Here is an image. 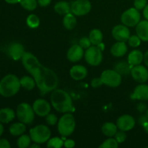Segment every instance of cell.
I'll return each mask as SVG.
<instances>
[{
	"instance_id": "obj_1",
	"label": "cell",
	"mask_w": 148,
	"mask_h": 148,
	"mask_svg": "<svg viewBox=\"0 0 148 148\" xmlns=\"http://www.w3.org/2000/svg\"><path fill=\"white\" fill-rule=\"evenodd\" d=\"M25 69L33 76L36 85L43 94L51 92L59 85L57 75L52 69L42 65L36 56L30 52H25L22 57Z\"/></svg>"
},
{
	"instance_id": "obj_2",
	"label": "cell",
	"mask_w": 148,
	"mask_h": 148,
	"mask_svg": "<svg viewBox=\"0 0 148 148\" xmlns=\"http://www.w3.org/2000/svg\"><path fill=\"white\" fill-rule=\"evenodd\" d=\"M50 99L52 106L58 112H72L74 110L72 98L65 90L61 89L53 90Z\"/></svg>"
},
{
	"instance_id": "obj_3",
	"label": "cell",
	"mask_w": 148,
	"mask_h": 148,
	"mask_svg": "<svg viewBox=\"0 0 148 148\" xmlns=\"http://www.w3.org/2000/svg\"><path fill=\"white\" fill-rule=\"evenodd\" d=\"M20 87V79L16 75L9 74L0 80V95L4 98H11L19 92Z\"/></svg>"
},
{
	"instance_id": "obj_4",
	"label": "cell",
	"mask_w": 148,
	"mask_h": 148,
	"mask_svg": "<svg viewBox=\"0 0 148 148\" xmlns=\"http://www.w3.org/2000/svg\"><path fill=\"white\" fill-rule=\"evenodd\" d=\"M76 127V122L74 116L67 112L64 114L58 121L57 129L59 133L63 137H67L74 132Z\"/></svg>"
},
{
	"instance_id": "obj_5",
	"label": "cell",
	"mask_w": 148,
	"mask_h": 148,
	"mask_svg": "<svg viewBox=\"0 0 148 148\" xmlns=\"http://www.w3.org/2000/svg\"><path fill=\"white\" fill-rule=\"evenodd\" d=\"M30 136L31 140L38 144H44L47 143L51 136L50 129L46 125L40 124L30 129Z\"/></svg>"
},
{
	"instance_id": "obj_6",
	"label": "cell",
	"mask_w": 148,
	"mask_h": 148,
	"mask_svg": "<svg viewBox=\"0 0 148 148\" xmlns=\"http://www.w3.org/2000/svg\"><path fill=\"white\" fill-rule=\"evenodd\" d=\"M17 119L19 121L25 124H31L35 119V111L33 106L29 105L27 103H22L17 107Z\"/></svg>"
},
{
	"instance_id": "obj_7",
	"label": "cell",
	"mask_w": 148,
	"mask_h": 148,
	"mask_svg": "<svg viewBox=\"0 0 148 148\" xmlns=\"http://www.w3.org/2000/svg\"><path fill=\"white\" fill-rule=\"evenodd\" d=\"M101 78L104 85L111 88H116L121 83V75L114 69H106L101 75Z\"/></svg>"
},
{
	"instance_id": "obj_8",
	"label": "cell",
	"mask_w": 148,
	"mask_h": 148,
	"mask_svg": "<svg viewBox=\"0 0 148 148\" xmlns=\"http://www.w3.org/2000/svg\"><path fill=\"white\" fill-rule=\"evenodd\" d=\"M141 16L138 10L135 7L130 8L123 12L121 16V21L127 27H134L140 22Z\"/></svg>"
},
{
	"instance_id": "obj_9",
	"label": "cell",
	"mask_w": 148,
	"mask_h": 148,
	"mask_svg": "<svg viewBox=\"0 0 148 148\" xmlns=\"http://www.w3.org/2000/svg\"><path fill=\"white\" fill-rule=\"evenodd\" d=\"M85 59L87 63L91 66H98L102 62L103 54L101 49L98 46H92L86 49Z\"/></svg>"
},
{
	"instance_id": "obj_10",
	"label": "cell",
	"mask_w": 148,
	"mask_h": 148,
	"mask_svg": "<svg viewBox=\"0 0 148 148\" xmlns=\"http://www.w3.org/2000/svg\"><path fill=\"white\" fill-rule=\"evenodd\" d=\"M91 7L89 0H76L71 4V12L76 16H84L90 12Z\"/></svg>"
},
{
	"instance_id": "obj_11",
	"label": "cell",
	"mask_w": 148,
	"mask_h": 148,
	"mask_svg": "<svg viewBox=\"0 0 148 148\" xmlns=\"http://www.w3.org/2000/svg\"><path fill=\"white\" fill-rule=\"evenodd\" d=\"M33 108L35 114L41 117H45L50 114L51 107L50 103L44 99H37L33 104Z\"/></svg>"
},
{
	"instance_id": "obj_12",
	"label": "cell",
	"mask_w": 148,
	"mask_h": 148,
	"mask_svg": "<svg viewBox=\"0 0 148 148\" xmlns=\"http://www.w3.org/2000/svg\"><path fill=\"white\" fill-rule=\"evenodd\" d=\"M131 75L133 79L139 83H145L148 80V70L143 65L139 64L132 66Z\"/></svg>"
},
{
	"instance_id": "obj_13",
	"label": "cell",
	"mask_w": 148,
	"mask_h": 148,
	"mask_svg": "<svg viewBox=\"0 0 148 148\" xmlns=\"http://www.w3.org/2000/svg\"><path fill=\"white\" fill-rule=\"evenodd\" d=\"M112 36L117 41L127 42L130 37V31L127 26L124 25H117L113 28Z\"/></svg>"
},
{
	"instance_id": "obj_14",
	"label": "cell",
	"mask_w": 148,
	"mask_h": 148,
	"mask_svg": "<svg viewBox=\"0 0 148 148\" xmlns=\"http://www.w3.org/2000/svg\"><path fill=\"white\" fill-rule=\"evenodd\" d=\"M116 125L119 130L124 132L130 131L135 126V120L132 116L125 114L119 117L116 121Z\"/></svg>"
},
{
	"instance_id": "obj_15",
	"label": "cell",
	"mask_w": 148,
	"mask_h": 148,
	"mask_svg": "<svg viewBox=\"0 0 148 148\" xmlns=\"http://www.w3.org/2000/svg\"><path fill=\"white\" fill-rule=\"evenodd\" d=\"M25 53L24 46L20 43L14 42L12 43L8 47V54L14 60H19L22 59Z\"/></svg>"
},
{
	"instance_id": "obj_16",
	"label": "cell",
	"mask_w": 148,
	"mask_h": 148,
	"mask_svg": "<svg viewBox=\"0 0 148 148\" xmlns=\"http://www.w3.org/2000/svg\"><path fill=\"white\" fill-rule=\"evenodd\" d=\"M84 56L83 49L79 45H73L68 50L66 53L67 59L71 62H77Z\"/></svg>"
},
{
	"instance_id": "obj_17",
	"label": "cell",
	"mask_w": 148,
	"mask_h": 148,
	"mask_svg": "<svg viewBox=\"0 0 148 148\" xmlns=\"http://www.w3.org/2000/svg\"><path fill=\"white\" fill-rule=\"evenodd\" d=\"M132 98L139 101H148V85H139L134 88Z\"/></svg>"
},
{
	"instance_id": "obj_18",
	"label": "cell",
	"mask_w": 148,
	"mask_h": 148,
	"mask_svg": "<svg viewBox=\"0 0 148 148\" xmlns=\"http://www.w3.org/2000/svg\"><path fill=\"white\" fill-rule=\"evenodd\" d=\"M69 74L71 77L75 80H82L88 75V70L82 65H75L71 68Z\"/></svg>"
},
{
	"instance_id": "obj_19",
	"label": "cell",
	"mask_w": 148,
	"mask_h": 148,
	"mask_svg": "<svg viewBox=\"0 0 148 148\" xmlns=\"http://www.w3.org/2000/svg\"><path fill=\"white\" fill-rule=\"evenodd\" d=\"M128 47L126 42L117 41L111 48V54L116 57H121L127 53Z\"/></svg>"
},
{
	"instance_id": "obj_20",
	"label": "cell",
	"mask_w": 148,
	"mask_h": 148,
	"mask_svg": "<svg viewBox=\"0 0 148 148\" xmlns=\"http://www.w3.org/2000/svg\"><path fill=\"white\" fill-rule=\"evenodd\" d=\"M136 33L141 40L148 41V20L140 21L136 25Z\"/></svg>"
},
{
	"instance_id": "obj_21",
	"label": "cell",
	"mask_w": 148,
	"mask_h": 148,
	"mask_svg": "<svg viewBox=\"0 0 148 148\" xmlns=\"http://www.w3.org/2000/svg\"><path fill=\"white\" fill-rule=\"evenodd\" d=\"M144 60V54L140 50H133L130 53L127 62L132 66L140 64Z\"/></svg>"
},
{
	"instance_id": "obj_22",
	"label": "cell",
	"mask_w": 148,
	"mask_h": 148,
	"mask_svg": "<svg viewBox=\"0 0 148 148\" xmlns=\"http://www.w3.org/2000/svg\"><path fill=\"white\" fill-rule=\"evenodd\" d=\"M15 117V113L12 108H4L0 109V122L8 124Z\"/></svg>"
},
{
	"instance_id": "obj_23",
	"label": "cell",
	"mask_w": 148,
	"mask_h": 148,
	"mask_svg": "<svg viewBox=\"0 0 148 148\" xmlns=\"http://www.w3.org/2000/svg\"><path fill=\"white\" fill-rule=\"evenodd\" d=\"M132 68V66L128 62L121 61L116 64L114 66V70L119 72L121 75H128L129 74H131Z\"/></svg>"
},
{
	"instance_id": "obj_24",
	"label": "cell",
	"mask_w": 148,
	"mask_h": 148,
	"mask_svg": "<svg viewBox=\"0 0 148 148\" xmlns=\"http://www.w3.org/2000/svg\"><path fill=\"white\" fill-rule=\"evenodd\" d=\"M117 130H118V127H117L116 124L112 122L104 123L101 127V131H102L103 134L108 137L115 136L116 133L118 132Z\"/></svg>"
},
{
	"instance_id": "obj_25",
	"label": "cell",
	"mask_w": 148,
	"mask_h": 148,
	"mask_svg": "<svg viewBox=\"0 0 148 148\" xmlns=\"http://www.w3.org/2000/svg\"><path fill=\"white\" fill-rule=\"evenodd\" d=\"M25 124L21 122V121L12 124L9 129L10 133L14 137H18V136L22 135L26 131V126Z\"/></svg>"
},
{
	"instance_id": "obj_26",
	"label": "cell",
	"mask_w": 148,
	"mask_h": 148,
	"mask_svg": "<svg viewBox=\"0 0 148 148\" xmlns=\"http://www.w3.org/2000/svg\"><path fill=\"white\" fill-rule=\"evenodd\" d=\"M89 38L90 40L91 43L93 46H99L102 43L103 35L102 32L98 29H93L90 31L89 35Z\"/></svg>"
},
{
	"instance_id": "obj_27",
	"label": "cell",
	"mask_w": 148,
	"mask_h": 148,
	"mask_svg": "<svg viewBox=\"0 0 148 148\" xmlns=\"http://www.w3.org/2000/svg\"><path fill=\"white\" fill-rule=\"evenodd\" d=\"M63 25L67 30H72L75 28L77 25V20L75 14L70 12L65 14L63 18Z\"/></svg>"
},
{
	"instance_id": "obj_28",
	"label": "cell",
	"mask_w": 148,
	"mask_h": 148,
	"mask_svg": "<svg viewBox=\"0 0 148 148\" xmlns=\"http://www.w3.org/2000/svg\"><path fill=\"white\" fill-rule=\"evenodd\" d=\"M54 10L56 13L61 15H65L71 12V6L66 1H61L54 5Z\"/></svg>"
},
{
	"instance_id": "obj_29",
	"label": "cell",
	"mask_w": 148,
	"mask_h": 148,
	"mask_svg": "<svg viewBox=\"0 0 148 148\" xmlns=\"http://www.w3.org/2000/svg\"><path fill=\"white\" fill-rule=\"evenodd\" d=\"M20 82L21 87L27 90H32L36 85L34 78L29 76H23L20 79Z\"/></svg>"
},
{
	"instance_id": "obj_30",
	"label": "cell",
	"mask_w": 148,
	"mask_h": 148,
	"mask_svg": "<svg viewBox=\"0 0 148 148\" xmlns=\"http://www.w3.org/2000/svg\"><path fill=\"white\" fill-rule=\"evenodd\" d=\"M31 140L30 136L27 135V134H22L17 140V145L20 148H27L30 147Z\"/></svg>"
},
{
	"instance_id": "obj_31",
	"label": "cell",
	"mask_w": 148,
	"mask_h": 148,
	"mask_svg": "<svg viewBox=\"0 0 148 148\" xmlns=\"http://www.w3.org/2000/svg\"><path fill=\"white\" fill-rule=\"evenodd\" d=\"M26 23L30 28H37L40 25V18L36 14H31L26 19Z\"/></svg>"
},
{
	"instance_id": "obj_32",
	"label": "cell",
	"mask_w": 148,
	"mask_h": 148,
	"mask_svg": "<svg viewBox=\"0 0 148 148\" xmlns=\"http://www.w3.org/2000/svg\"><path fill=\"white\" fill-rule=\"evenodd\" d=\"M20 4L25 10L33 11L38 5L37 0H20Z\"/></svg>"
},
{
	"instance_id": "obj_33",
	"label": "cell",
	"mask_w": 148,
	"mask_h": 148,
	"mask_svg": "<svg viewBox=\"0 0 148 148\" xmlns=\"http://www.w3.org/2000/svg\"><path fill=\"white\" fill-rule=\"evenodd\" d=\"M63 145H64L63 140L57 137L49 139L47 142V147L60 148Z\"/></svg>"
},
{
	"instance_id": "obj_34",
	"label": "cell",
	"mask_w": 148,
	"mask_h": 148,
	"mask_svg": "<svg viewBox=\"0 0 148 148\" xmlns=\"http://www.w3.org/2000/svg\"><path fill=\"white\" fill-rule=\"evenodd\" d=\"M119 147V143L115 138H108L101 145L100 148H117Z\"/></svg>"
},
{
	"instance_id": "obj_35",
	"label": "cell",
	"mask_w": 148,
	"mask_h": 148,
	"mask_svg": "<svg viewBox=\"0 0 148 148\" xmlns=\"http://www.w3.org/2000/svg\"><path fill=\"white\" fill-rule=\"evenodd\" d=\"M128 43L130 46H132V47H138L140 45V43H141V39L139 38L137 35H134V36H130L128 40Z\"/></svg>"
},
{
	"instance_id": "obj_36",
	"label": "cell",
	"mask_w": 148,
	"mask_h": 148,
	"mask_svg": "<svg viewBox=\"0 0 148 148\" xmlns=\"http://www.w3.org/2000/svg\"><path fill=\"white\" fill-rule=\"evenodd\" d=\"M46 122L48 124L51 126L56 125V123L58 122V118L55 114H49L46 116Z\"/></svg>"
},
{
	"instance_id": "obj_37",
	"label": "cell",
	"mask_w": 148,
	"mask_h": 148,
	"mask_svg": "<svg viewBox=\"0 0 148 148\" xmlns=\"http://www.w3.org/2000/svg\"><path fill=\"white\" fill-rule=\"evenodd\" d=\"M115 139L118 142L119 144L125 142V140H127V134H126L125 132L121 131V130L117 132L115 134Z\"/></svg>"
},
{
	"instance_id": "obj_38",
	"label": "cell",
	"mask_w": 148,
	"mask_h": 148,
	"mask_svg": "<svg viewBox=\"0 0 148 148\" xmlns=\"http://www.w3.org/2000/svg\"><path fill=\"white\" fill-rule=\"evenodd\" d=\"M91 41L90 40L89 38L88 37H82V38L79 40V45L83 49H87L91 46Z\"/></svg>"
},
{
	"instance_id": "obj_39",
	"label": "cell",
	"mask_w": 148,
	"mask_h": 148,
	"mask_svg": "<svg viewBox=\"0 0 148 148\" xmlns=\"http://www.w3.org/2000/svg\"><path fill=\"white\" fill-rule=\"evenodd\" d=\"M147 4V0H134V5L137 10H144L145 7Z\"/></svg>"
},
{
	"instance_id": "obj_40",
	"label": "cell",
	"mask_w": 148,
	"mask_h": 148,
	"mask_svg": "<svg viewBox=\"0 0 148 148\" xmlns=\"http://www.w3.org/2000/svg\"><path fill=\"white\" fill-rule=\"evenodd\" d=\"M140 122L141 124V125L143 127V128H144L145 132L148 134V119L146 116V115L140 117Z\"/></svg>"
},
{
	"instance_id": "obj_41",
	"label": "cell",
	"mask_w": 148,
	"mask_h": 148,
	"mask_svg": "<svg viewBox=\"0 0 148 148\" xmlns=\"http://www.w3.org/2000/svg\"><path fill=\"white\" fill-rule=\"evenodd\" d=\"M102 85H103V83L102 79H101V77H95L91 81V86L94 88H99Z\"/></svg>"
},
{
	"instance_id": "obj_42",
	"label": "cell",
	"mask_w": 148,
	"mask_h": 148,
	"mask_svg": "<svg viewBox=\"0 0 148 148\" xmlns=\"http://www.w3.org/2000/svg\"><path fill=\"white\" fill-rule=\"evenodd\" d=\"M10 142L6 139H0V148H10Z\"/></svg>"
},
{
	"instance_id": "obj_43",
	"label": "cell",
	"mask_w": 148,
	"mask_h": 148,
	"mask_svg": "<svg viewBox=\"0 0 148 148\" xmlns=\"http://www.w3.org/2000/svg\"><path fill=\"white\" fill-rule=\"evenodd\" d=\"M64 146L67 148L74 147L75 146V142L71 139H69V140H66V141L64 142Z\"/></svg>"
},
{
	"instance_id": "obj_44",
	"label": "cell",
	"mask_w": 148,
	"mask_h": 148,
	"mask_svg": "<svg viewBox=\"0 0 148 148\" xmlns=\"http://www.w3.org/2000/svg\"><path fill=\"white\" fill-rule=\"evenodd\" d=\"M52 0H37L38 4L40 6V7H47L51 4Z\"/></svg>"
},
{
	"instance_id": "obj_45",
	"label": "cell",
	"mask_w": 148,
	"mask_h": 148,
	"mask_svg": "<svg viewBox=\"0 0 148 148\" xmlns=\"http://www.w3.org/2000/svg\"><path fill=\"white\" fill-rule=\"evenodd\" d=\"M137 110H138L140 112H144L145 111L147 110V106H146L145 103H140L138 106H137Z\"/></svg>"
},
{
	"instance_id": "obj_46",
	"label": "cell",
	"mask_w": 148,
	"mask_h": 148,
	"mask_svg": "<svg viewBox=\"0 0 148 148\" xmlns=\"http://www.w3.org/2000/svg\"><path fill=\"white\" fill-rule=\"evenodd\" d=\"M143 15H144L145 18L148 20V4L145 7L144 10H143Z\"/></svg>"
},
{
	"instance_id": "obj_47",
	"label": "cell",
	"mask_w": 148,
	"mask_h": 148,
	"mask_svg": "<svg viewBox=\"0 0 148 148\" xmlns=\"http://www.w3.org/2000/svg\"><path fill=\"white\" fill-rule=\"evenodd\" d=\"M144 62L146 66L148 67V51H146L144 54Z\"/></svg>"
},
{
	"instance_id": "obj_48",
	"label": "cell",
	"mask_w": 148,
	"mask_h": 148,
	"mask_svg": "<svg viewBox=\"0 0 148 148\" xmlns=\"http://www.w3.org/2000/svg\"><path fill=\"white\" fill-rule=\"evenodd\" d=\"M7 3L10 4H14L17 3H20V0H4Z\"/></svg>"
},
{
	"instance_id": "obj_49",
	"label": "cell",
	"mask_w": 148,
	"mask_h": 148,
	"mask_svg": "<svg viewBox=\"0 0 148 148\" xmlns=\"http://www.w3.org/2000/svg\"><path fill=\"white\" fill-rule=\"evenodd\" d=\"M3 132H4V127H3L1 122H0V137L2 135Z\"/></svg>"
},
{
	"instance_id": "obj_50",
	"label": "cell",
	"mask_w": 148,
	"mask_h": 148,
	"mask_svg": "<svg viewBox=\"0 0 148 148\" xmlns=\"http://www.w3.org/2000/svg\"><path fill=\"white\" fill-rule=\"evenodd\" d=\"M35 143V144L32 145L30 146V148H35V147L38 148V147H40V145L38 144V143Z\"/></svg>"
},
{
	"instance_id": "obj_51",
	"label": "cell",
	"mask_w": 148,
	"mask_h": 148,
	"mask_svg": "<svg viewBox=\"0 0 148 148\" xmlns=\"http://www.w3.org/2000/svg\"><path fill=\"white\" fill-rule=\"evenodd\" d=\"M146 116H147V118L148 119V109L147 110V111H146Z\"/></svg>"
}]
</instances>
